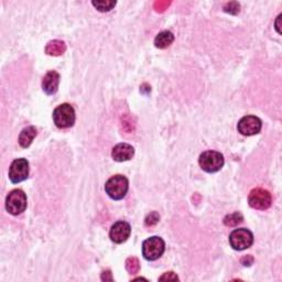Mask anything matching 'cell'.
Masks as SVG:
<instances>
[{"instance_id":"1","label":"cell","mask_w":282,"mask_h":282,"mask_svg":"<svg viewBox=\"0 0 282 282\" xmlns=\"http://www.w3.org/2000/svg\"><path fill=\"white\" fill-rule=\"evenodd\" d=\"M129 189L128 179L121 174L111 177L105 184V191L110 199L115 201L122 200L126 196Z\"/></svg>"},{"instance_id":"6","label":"cell","mask_w":282,"mask_h":282,"mask_svg":"<svg viewBox=\"0 0 282 282\" xmlns=\"http://www.w3.org/2000/svg\"><path fill=\"white\" fill-rule=\"evenodd\" d=\"M230 244L235 250H245L254 244L253 233L246 228L234 230L230 235Z\"/></svg>"},{"instance_id":"2","label":"cell","mask_w":282,"mask_h":282,"mask_svg":"<svg viewBox=\"0 0 282 282\" xmlns=\"http://www.w3.org/2000/svg\"><path fill=\"white\" fill-rule=\"evenodd\" d=\"M53 121L57 128H70L75 122V110L70 104H62L53 111Z\"/></svg>"},{"instance_id":"19","label":"cell","mask_w":282,"mask_h":282,"mask_svg":"<svg viewBox=\"0 0 282 282\" xmlns=\"http://www.w3.org/2000/svg\"><path fill=\"white\" fill-rule=\"evenodd\" d=\"M224 11L231 14H237L239 11H241V4L236 1L228 2L224 6Z\"/></svg>"},{"instance_id":"14","label":"cell","mask_w":282,"mask_h":282,"mask_svg":"<svg viewBox=\"0 0 282 282\" xmlns=\"http://www.w3.org/2000/svg\"><path fill=\"white\" fill-rule=\"evenodd\" d=\"M174 41V35L171 31H162V32L159 33L156 39H154V45H156L158 49H167L168 46L171 45Z\"/></svg>"},{"instance_id":"16","label":"cell","mask_w":282,"mask_h":282,"mask_svg":"<svg viewBox=\"0 0 282 282\" xmlns=\"http://www.w3.org/2000/svg\"><path fill=\"white\" fill-rule=\"evenodd\" d=\"M243 221H244V217L241 213L235 212V213H233V214H228L227 216H225L224 224L227 227H235L239 224H242Z\"/></svg>"},{"instance_id":"11","label":"cell","mask_w":282,"mask_h":282,"mask_svg":"<svg viewBox=\"0 0 282 282\" xmlns=\"http://www.w3.org/2000/svg\"><path fill=\"white\" fill-rule=\"evenodd\" d=\"M135 154V149L132 146H130L129 143H118V145L115 146L113 148V151H111V157L115 161L118 162H124L128 161L130 159H132Z\"/></svg>"},{"instance_id":"18","label":"cell","mask_w":282,"mask_h":282,"mask_svg":"<svg viewBox=\"0 0 282 282\" xmlns=\"http://www.w3.org/2000/svg\"><path fill=\"white\" fill-rule=\"evenodd\" d=\"M126 269L131 275H136L140 269V263L138 258L130 257L126 260Z\"/></svg>"},{"instance_id":"15","label":"cell","mask_w":282,"mask_h":282,"mask_svg":"<svg viewBox=\"0 0 282 282\" xmlns=\"http://www.w3.org/2000/svg\"><path fill=\"white\" fill-rule=\"evenodd\" d=\"M66 51V44L60 40L50 41L45 46V53L47 55L58 56Z\"/></svg>"},{"instance_id":"17","label":"cell","mask_w":282,"mask_h":282,"mask_svg":"<svg viewBox=\"0 0 282 282\" xmlns=\"http://www.w3.org/2000/svg\"><path fill=\"white\" fill-rule=\"evenodd\" d=\"M92 3L98 11L102 12L110 11L116 6V1H110V0H97V1H93Z\"/></svg>"},{"instance_id":"12","label":"cell","mask_w":282,"mask_h":282,"mask_svg":"<svg viewBox=\"0 0 282 282\" xmlns=\"http://www.w3.org/2000/svg\"><path fill=\"white\" fill-rule=\"evenodd\" d=\"M60 84V74L55 71H49L42 81V88L47 95H53L57 92Z\"/></svg>"},{"instance_id":"24","label":"cell","mask_w":282,"mask_h":282,"mask_svg":"<svg viewBox=\"0 0 282 282\" xmlns=\"http://www.w3.org/2000/svg\"><path fill=\"white\" fill-rule=\"evenodd\" d=\"M280 19H281V14L279 15L278 17V19H277V21H276V29H277V31H278L279 33H281V30H280V28H279V21H280Z\"/></svg>"},{"instance_id":"9","label":"cell","mask_w":282,"mask_h":282,"mask_svg":"<svg viewBox=\"0 0 282 282\" xmlns=\"http://www.w3.org/2000/svg\"><path fill=\"white\" fill-rule=\"evenodd\" d=\"M29 175V162L25 159H15L9 168V179L12 183H20Z\"/></svg>"},{"instance_id":"5","label":"cell","mask_w":282,"mask_h":282,"mask_svg":"<svg viewBox=\"0 0 282 282\" xmlns=\"http://www.w3.org/2000/svg\"><path fill=\"white\" fill-rule=\"evenodd\" d=\"M26 209V195L21 190H12L6 198V210L11 215H19Z\"/></svg>"},{"instance_id":"10","label":"cell","mask_w":282,"mask_h":282,"mask_svg":"<svg viewBox=\"0 0 282 282\" xmlns=\"http://www.w3.org/2000/svg\"><path fill=\"white\" fill-rule=\"evenodd\" d=\"M131 234V227L127 222L119 221L111 226L109 237L115 244H122L129 238Z\"/></svg>"},{"instance_id":"23","label":"cell","mask_w":282,"mask_h":282,"mask_svg":"<svg viewBox=\"0 0 282 282\" xmlns=\"http://www.w3.org/2000/svg\"><path fill=\"white\" fill-rule=\"evenodd\" d=\"M242 260H246V263H243V265L244 266H250L252 265L253 263H254V258L252 257V256H247V257H245V258H243Z\"/></svg>"},{"instance_id":"7","label":"cell","mask_w":282,"mask_h":282,"mask_svg":"<svg viewBox=\"0 0 282 282\" xmlns=\"http://www.w3.org/2000/svg\"><path fill=\"white\" fill-rule=\"evenodd\" d=\"M248 203L255 210L264 211L269 209L271 206L273 198H271V194L267 190L257 188L254 189L252 192H250L248 196Z\"/></svg>"},{"instance_id":"3","label":"cell","mask_w":282,"mask_h":282,"mask_svg":"<svg viewBox=\"0 0 282 282\" xmlns=\"http://www.w3.org/2000/svg\"><path fill=\"white\" fill-rule=\"evenodd\" d=\"M164 250H166V244L161 237H150L142 244V255L149 262H154L160 258Z\"/></svg>"},{"instance_id":"8","label":"cell","mask_w":282,"mask_h":282,"mask_svg":"<svg viewBox=\"0 0 282 282\" xmlns=\"http://www.w3.org/2000/svg\"><path fill=\"white\" fill-rule=\"evenodd\" d=\"M263 122L256 116H245L239 120L237 129L243 136H254L257 135L262 130Z\"/></svg>"},{"instance_id":"13","label":"cell","mask_w":282,"mask_h":282,"mask_svg":"<svg viewBox=\"0 0 282 282\" xmlns=\"http://www.w3.org/2000/svg\"><path fill=\"white\" fill-rule=\"evenodd\" d=\"M36 134H38V131H36L35 127L33 126L26 127V128H24L22 131L20 132L19 139H18L19 145L22 148H28L31 143H32Z\"/></svg>"},{"instance_id":"4","label":"cell","mask_w":282,"mask_h":282,"mask_svg":"<svg viewBox=\"0 0 282 282\" xmlns=\"http://www.w3.org/2000/svg\"><path fill=\"white\" fill-rule=\"evenodd\" d=\"M199 163L205 172L214 173L220 171L224 166V157L221 152L207 150L200 156Z\"/></svg>"},{"instance_id":"20","label":"cell","mask_w":282,"mask_h":282,"mask_svg":"<svg viewBox=\"0 0 282 282\" xmlns=\"http://www.w3.org/2000/svg\"><path fill=\"white\" fill-rule=\"evenodd\" d=\"M159 220H160V215L158 214L157 212H152L149 214L147 217H146V221H145V224L146 226H153V225H156L157 223L159 222Z\"/></svg>"},{"instance_id":"21","label":"cell","mask_w":282,"mask_h":282,"mask_svg":"<svg viewBox=\"0 0 282 282\" xmlns=\"http://www.w3.org/2000/svg\"><path fill=\"white\" fill-rule=\"evenodd\" d=\"M159 280H160V281H164V280L177 281V280H179V277L175 275L174 273H172V271H170V273H166L163 276H161L160 278H159Z\"/></svg>"},{"instance_id":"22","label":"cell","mask_w":282,"mask_h":282,"mask_svg":"<svg viewBox=\"0 0 282 282\" xmlns=\"http://www.w3.org/2000/svg\"><path fill=\"white\" fill-rule=\"evenodd\" d=\"M102 280H103V281H113V276H111L110 270L103 271V274H102Z\"/></svg>"}]
</instances>
